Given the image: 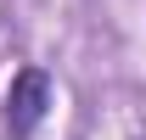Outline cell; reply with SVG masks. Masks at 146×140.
<instances>
[{"mask_svg": "<svg viewBox=\"0 0 146 140\" xmlns=\"http://www.w3.org/2000/svg\"><path fill=\"white\" fill-rule=\"evenodd\" d=\"M51 112V73L45 67H17L11 73V90H6V135L28 140Z\"/></svg>", "mask_w": 146, "mask_h": 140, "instance_id": "obj_1", "label": "cell"}]
</instances>
